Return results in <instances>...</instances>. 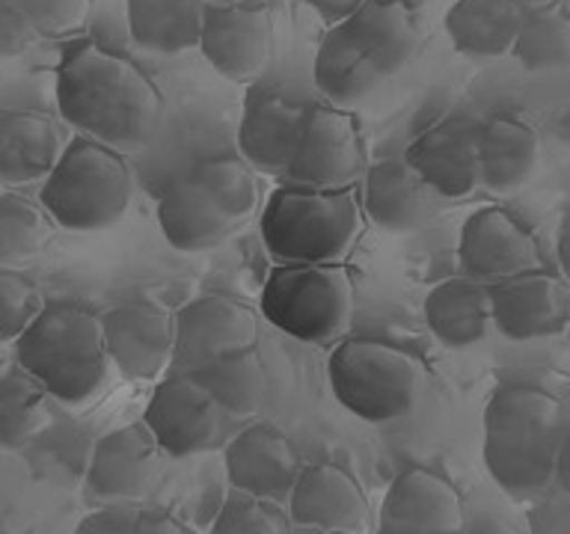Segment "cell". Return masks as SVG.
<instances>
[{
  "instance_id": "1",
  "label": "cell",
  "mask_w": 570,
  "mask_h": 534,
  "mask_svg": "<svg viewBox=\"0 0 570 534\" xmlns=\"http://www.w3.org/2000/svg\"><path fill=\"white\" fill-rule=\"evenodd\" d=\"M57 107L83 137L125 155L155 137L164 105L158 87L128 57L83 42L62 53Z\"/></svg>"
},
{
  "instance_id": "2",
  "label": "cell",
  "mask_w": 570,
  "mask_h": 534,
  "mask_svg": "<svg viewBox=\"0 0 570 534\" xmlns=\"http://www.w3.org/2000/svg\"><path fill=\"white\" fill-rule=\"evenodd\" d=\"M419 48V21L407 0H365L354 16L330 24L315 53V87L324 98L363 101L395 78Z\"/></svg>"
},
{
  "instance_id": "3",
  "label": "cell",
  "mask_w": 570,
  "mask_h": 534,
  "mask_svg": "<svg viewBox=\"0 0 570 534\" xmlns=\"http://www.w3.org/2000/svg\"><path fill=\"white\" fill-rule=\"evenodd\" d=\"M16 359L53 400L69 407L89 404L110 374L101 318L78 303H45L16 342Z\"/></svg>"
},
{
  "instance_id": "4",
  "label": "cell",
  "mask_w": 570,
  "mask_h": 534,
  "mask_svg": "<svg viewBox=\"0 0 570 534\" xmlns=\"http://www.w3.org/2000/svg\"><path fill=\"white\" fill-rule=\"evenodd\" d=\"M134 178L122 151L75 137L42 181L39 205L60 229L105 231L128 214Z\"/></svg>"
},
{
  "instance_id": "5",
  "label": "cell",
  "mask_w": 570,
  "mask_h": 534,
  "mask_svg": "<svg viewBox=\"0 0 570 534\" xmlns=\"http://www.w3.org/2000/svg\"><path fill=\"white\" fill-rule=\"evenodd\" d=\"M363 208L351 190L285 185L262 208V240L279 265H338L360 235Z\"/></svg>"
},
{
  "instance_id": "6",
  "label": "cell",
  "mask_w": 570,
  "mask_h": 534,
  "mask_svg": "<svg viewBox=\"0 0 570 534\" xmlns=\"http://www.w3.org/2000/svg\"><path fill=\"white\" fill-rule=\"evenodd\" d=\"M336 400L363 422L410 416L422 398L425 372L416 356L377 338H345L327 359Z\"/></svg>"
},
{
  "instance_id": "7",
  "label": "cell",
  "mask_w": 570,
  "mask_h": 534,
  "mask_svg": "<svg viewBox=\"0 0 570 534\" xmlns=\"http://www.w3.org/2000/svg\"><path fill=\"white\" fill-rule=\"evenodd\" d=\"M351 309L354 288L338 265H276L262 285V318L306 345L342 336Z\"/></svg>"
},
{
  "instance_id": "8",
  "label": "cell",
  "mask_w": 570,
  "mask_h": 534,
  "mask_svg": "<svg viewBox=\"0 0 570 534\" xmlns=\"http://www.w3.org/2000/svg\"><path fill=\"white\" fill-rule=\"evenodd\" d=\"M229 418L194 374L181 372L167 374L142 409V425L173 461L223 448L229 443Z\"/></svg>"
},
{
  "instance_id": "9",
  "label": "cell",
  "mask_w": 570,
  "mask_h": 534,
  "mask_svg": "<svg viewBox=\"0 0 570 534\" xmlns=\"http://www.w3.org/2000/svg\"><path fill=\"white\" fill-rule=\"evenodd\" d=\"M368 169L360 122L338 107H309L301 142L285 169L288 185L312 190H351Z\"/></svg>"
},
{
  "instance_id": "10",
  "label": "cell",
  "mask_w": 570,
  "mask_h": 534,
  "mask_svg": "<svg viewBox=\"0 0 570 534\" xmlns=\"http://www.w3.org/2000/svg\"><path fill=\"white\" fill-rule=\"evenodd\" d=\"M258 318L247 303L208 294L173 315V368L194 374L214 359L256 347Z\"/></svg>"
},
{
  "instance_id": "11",
  "label": "cell",
  "mask_w": 570,
  "mask_h": 534,
  "mask_svg": "<svg viewBox=\"0 0 570 534\" xmlns=\"http://www.w3.org/2000/svg\"><path fill=\"white\" fill-rule=\"evenodd\" d=\"M199 51L232 83H247L265 71L274 53V24L262 0L208 3Z\"/></svg>"
},
{
  "instance_id": "12",
  "label": "cell",
  "mask_w": 570,
  "mask_h": 534,
  "mask_svg": "<svg viewBox=\"0 0 570 534\" xmlns=\"http://www.w3.org/2000/svg\"><path fill=\"white\" fill-rule=\"evenodd\" d=\"M98 318L110 365L125 380H158L173 365V315L164 306L137 297L119 303Z\"/></svg>"
},
{
  "instance_id": "13",
  "label": "cell",
  "mask_w": 570,
  "mask_h": 534,
  "mask_svg": "<svg viewBox=\"0 0 570 534\" xmlns=\"http://www.w3.org/2000/svg\"><path fill=\"white\" fill-rule=\"evenodd\" d=\"M458 261L463 276L479 283H502L529 274L541 261L538 240L514 214L497 205L472 211L461 226Z\"/></svg>"
},
{
  "instance_id": "14",
  "label": "cell",
  "mask_w": 570,
  "mask_h": 534,
  "mask_svg": "<svg viewBox=\"0 0 570 534\" xmlns=\"http://www.w3.org/2000/svg\"><path fill=\"white\" fill-rule=\"evenodd\" d=\"M223 463L232 490L271 498L276 505L288 502L303 469L292 439L271 422H256L229 436V443L223 445Z\"/></svg>"
},
{
  "instance_id": "15",
  "label": "cell",
  "mask_w": 570,
  "mask_h": 534,
  "mask_svg": "<svg viewBox=\"0 0 570 534\" xmlns=\"http://www.w3.org/2000/svg\"><path fill=\"white\" fill-rule=\"evenodd\" d=\"M479 131L481 122L470 116H445L425 128L404 149V160L434 196L463 199L479 181Z\"/></svg>"
},
{
  "instance_id": "16",
  "label": "cell",
  "mask_w": 570,
  "mask_h": 534,
  "mask_svg": "<svg viewBox=\"0 0 570 534\" xmlns=\"http://www.w3.org/2000/svg\"><path fill=\"white\" fill-rule=\"evenodd\" d=\"M490 312L508 342L559 336L570 324V288L559 276L529 270L490 288Z\"/></svg>"
},
{
  "instance_id": "17",
  "label": "cell",
  "mask_w": 570,
  "mask_h": 534,
  "mask_svg": "<svg viewBox=\"0 0 570 534\" xmlns=\"http://www.w3.org/2000/svg\"><path fill=\"white\" fill-rule=\"evenodd\" d=\"M160 445L142 422L105 434L89 454L87 490L101 502H137L160 475Z\"/></svg>"
},
{
  "instance_id": "18",
  "label": "cell",
  "mask_w": 570,
  "mask_h": 534,
  "mask_svg": "<svg viewBox=\"0 0 570 534\" xmlns=\"http://www.w3.org/2000/svg\"><path fill=\"white\" fill-rule=\"evenodd\" d=\"M285 511L294 525L312 532L363 534L368 528V498L354 475L336 463L303 466Z\"/></svg>"
},
{
  "instance_id": "19",
  "label": "cell",
  "mask_w": 570,
  "mask_h": 534,
  "mask_svg": "<svg viewBox=\"0 0 570 534\" xmlns=\"http://www.w3.org/2000/svg\"><path fill=\"white\" fill-rule=\"evenodd\" d=\"M306 116H309V107L283 92L262 89L256 96H249L238 125L240 158L256 172L285 176L301 142Z\"/></svg>"
},
{
  "instance_id": "20",
  "label": "cell",
  "mask_w": 570,
  "mask_h": 534,
  "mask_svg": "<svg viewBox=\"0 0 570 534\" xmlns=\"http://www.w3.org/2000/svg\"><path fill=\"white\" fill-rule=\"evenodd\" d=\"M431 187L407 160L383 158L365 169L360 208L377 229L407 235L431 217Z\"/></svg>"
},
{
  "instance_id": "21",
  "label": "cell",
  "mask_w": 570,
  "mask_h": 534,
  "mask_svg": "<svg viewBox=\"0 0 570 534\" xmlns=\"http://www.w3.org/2000/svg\"><path fill=\"white\" fill-rule=\"evenodd\" d=\"M541 164V140L532 125L514 113H497L481 122L479 181L493 194L525 187Z\"/></svg>"
},
{
  "instance_id": "22",
  "label": "cell",
  "mask_w": 570,
  "mask_h": 534,
  "mask_svg": "<svg viewBox=\"0 0 570 534\" xmlns=\"http://www.w3.org/2000/svg\"><path fill=\"white\" fill-rule=\"evenodd\" d=\"M381 520L428 528V532H463V498L452 481L425 469L410 466L392 481L383 498Z\"/></svg>"
},
{
  "instance_id": "23",
  "label": "cell",
  "mask_w": 570,
  "mask_h": 534,
  "mask_svg": "<svg viewBox=\"0 0 570 534\" xmlns=\"http://www.w3.org/2000/svg\"><path fill=\"white\" fill-rule=\"evenodd\" d=\"M158 226L178 253H205L244 229V222L229 220L187 176L176 178L158 199Z\"/></svg>"
},
{
  "instance_id": "24",
  "label": "cell",
  "mask_w": 570,
  "mask_h": 534,
  "mask_svg": "<svg viewBox=\"0 0 570 534\" xmlns=\"http://www.w3.org/2000/svg\"><path fill=\"white\" fill-rule=\"evenodd\" d=\"M66 140L51 116L16 110L0 116V181L9 187L45 181L57 167Z\"/></svg>"
},
{
  "instance_id": "25",
  "label": "cell",
  "mask_w": 570,
  "mask_h": 534,
  "mask_svg": "<svg viewBox=\"0 0 570 534\" xmlns=\"http://www.w3.org/2000/svg\"><path fill=\"white\" fill-rule=\"evenodd\" d=\"M422 315H425L431 336L449 350L479 345L493 327L490 285L470 279V276L443 279L428 291Z\"/></svg>"
},
{
  "instance_id": "26",
  "label": "cell",
  "mask_w": 570,
  "mask_h": 534,
  "mask_svg": "<svg viewBox=\"0 0 570 534\" xmlns=\"http://www.w3.org/2000/svg\"><path fill=\"white\" fill-rule=\"evenodd\" d=\"M559 436H484L481 457L490 478L514 498H538L550 493V487H556Z\"/></svg>"
},
{
  "instance_id": "27",
  "label": "cell",
  "mask_w": 570,
  "mask_h": 534,
  "mask_svg": "<svg viewBox=\"0 0 570 534\" xmlns=\"http://www.w3.org/2000/svg\"><path fill=\"white\" fill-rule=\"evenodd\" d=\"M523 12L511 0H454L445 12V33L466 60H499L511 53Z\"/></svg>"
},
{
  "instance_id": "28",
  "label": "cell",
  "mask_w": 570,
  "mask_h": 534,
  "mask_svg": "<svg viewBox=\"0 0 570 534\" xmlns=\"http://www.w3.org/2000/svg\"><path fill=\"white\" fill-rule=\"evenodd\" d=\"M208 0H128V30L146 53L176 57L199 48Z\"/></svg>"
},
{
  "instance_id": "29",
  "label": "cell",
  "mask_w": 570,
  "mask_h": 534,
  "mask_svg": "<svg viewBox=\"0 0 570 534\" xmlns=\"http://www.w3.org/2000/svg\"><path fill=\"white\" fill-rule=\"evenodd\" d=\"M561 431L559 398L538 386H499L484 407V436H543Z\"/></svg>"
},
{
  "instance_id": "30",
  "label": "cell",
  "mask_w": 570,
  "mask_h": 534,
  "mask_svg": "<svg viewBox=\"0 0 570 534\" xmlns=\"http://www.w3.org/2000/svg\"><path fill=\"white\" fill-rule=\"evenodd\" d=\"M196 383L220 404L232 418L253 416L267 400V372L256 347L214 359L194 372Z\"/></svg>"
},
{
  "instance_id": "31",
  "label": "cell",
  "mask_w": 570,
  "mask_h": 534,
  "mask_svg": "<svg viewBox=\"0 0 570 534\" xmlns=\"http://www.w3.org/2000/svg\"><path fill=\"white\" fill-rule=\"evenodd\" d=\"M48 389L21 365L0 372V448H24L51 425Z\"/></svg>"
},
{
  "instance_id": "32",
  "label": "cell",
  "mask_w": 570,
  "mask_h": 534,
  "mask_svg": "<svg viewBox=\"0 0 570 534\" xmlns=\"http://www.w3.org/2000/svg\"><path fill=\"white\" fill-rule=\"evenodd\" d=\"M511 57L525 71H556L570 66V9L556 0L550 7L523 12Z\"/></svg>"
},
{
  "instance_id": "33",
  "label": "cell",
  "mask_w": 570,
  "mask_h": 534,
  "mask_svg": "<svg viewBox=\"0 0 570 534\" xmlns=\"http://www.w3.org/2000/svg\"><path fill=\"white\" fill-rule=\"evenodd\" d=\"M187 178L220 208L229 220L247 222L258 208L256 169L244 158H208L196 164Z\"/></svg>"
},
{
  "instance_id": "34",
  "label": "cell",
  "mask_w": 570,
  "mask_h": 534,
  "mask_svg": "<svg viewBox=\"0 0 570 534\" xmlns=\"http://www.w3.org/2000/svg\"><path fill=\"white\" fill-rule=\"evenodd\" d=\"M51 217L24 196H0V267L21 265L45 247Z\"/></svg>"
},
{
  "instance_id": "35",
  "label": "cell",
  "mask_w": 570,
  "mask_h": 534,
  "mask_svg": "<svg viewBox=\"0 0 570 534\" xmlns=\"http://www.w3.org/2000/svg\"><path fill=\"white\" fill-rule=\"evenodd\" d=\"M292 525L283 505L232 490L220 514L214 516L212 534H292Z\"/></svg>"
},
{
  "instance_id": "36",
  "label": "cell",
  "mask_w": 570,
  "mask_h": 534,
  "mask_svg": "<svg viewBox=\"0 0 570 534\" xmlns=\"http://www.w3.org/2000/svg\"><path fill=\"white\" fill-rule=\"evenodd\" d=\"M42 309L45 300L33 279L0 267V345L18 342Z\"/></svg>"
},
{
  "instance_id": "37",
  "label": "cell",
  "mask_w": 570,
  "mask_h": 534,
  "mask_svg": "<svg viewBox=\"0 0 570 534\" xmlns=\"http://www.w3.org/2000/svg\"><path fill=\"white\" fill-rule=\"evenodd\" d=\"M36 36L60 39L83 30L92 12V0H21Z\"/></svg>"
},
{
  "instance_id": "38",
  "label": "cell",
  "mask_w": 570,
  "mask_h": 534,
  "mask_svg": "<svg viewBox=\"0 0 570 534\" xmlns=\"http://www.w3.org/2000/svg\"><path fill=\"white\" fill-rule=\"evenodd\" d=\"M36 39L39 36L21 9V0H0V60L21 57Z\"/></svg>"
},
{
  "instance_id": "39",
  "label": "cell",
  "mask_w": 570,
  "mask_h": 534,
  "mask_svg": "<svg viewBox=\"0 0 570 534\" xmlns=\"http://www.w3.org/2000/svg\"><path fill=\"white\" fill-rule=\"evenodd\" d=\"M529 534H570V496L568 493H543L532 498L525 511Z\"/></svg>"
},
{
  "instance_id": "40",
  "label": "cell",
  "mask_w": 570,
  "mask_h": 534,
  "mask_svg": "<svg viewBox=\"0 0 570 534\" xmlns=\"http://www.w3.org/2000/svg\"><path fill=\"white\" fill-rule=\"evenodd\" d=\"M137 514L128 505H107L98 507L92 514H87L75 525V534H134V523H137Z\"/></svg>"
},
{
  "instance_id": "41",
  "label": "cell",
  "mask_w": 570,
  "mask_h": 534,
  "mask_svg": "<svg viewBox=\"0 0 570 534\" xmlns=\"http://www.w3.org/2000/svg\"><path fill=\"white\" fill-rule=\"evenodd\" d=\"M134 534H196L194 528H187L178 516L164 514V511H140L137 523H134Z\"/></svg>"
},
{
  "instance_id": "42",
  "label": "cell",
  "mask_w": 570,
  "mask_h": 534,
  "mask_svg": "<svg viewBox=\"0 0 570 534\" xmlns=\"http://www.w3.org/2000/svg\"><path fill=\"white\" fill-rule=\"evenodd\" d=\"M306 3H309L327 24H338V21H345V18L354 16L365 0H306Z\"/></svg>"
},
{
  "instance_id": "43",
  "label": "cell",
  "mask_w": 570,
  "mask_h": 534,
  "mask_svg": "<svg viewBox=\"0 0 570 534\" xmlns=\"http://www.w3.org/2000/svg\"><path fill=\"white\" fill-rule=\"evenodd\" d=\"M556 490L570 496V427L559 436V452H556Z\"/></svg>"
},
{
  "instance_id": "44",
  "label": "cell",
  "mask_w": 570,
  "mask_h": 534,
  "mask_svg": "<svg viewBox=\"0 0 570 534\" xmlns=\"http://www.w3.org/2000/svg\"><path fill=\"white\" fill-rule=\"evenodd\" d=\"M556 256H559V267L564 279L570 283V202L564 205L559 220V231H556Z\"/></svg>"
},
{
  "instance_id": "45",
  "label": "cell",
  "mask_w": 570,
  "mask_h": 534,
  "mask_svg": "<svg viewBox=\"0 0 570 534\" xmlns=\"http://www.w3.org/2000/svg\"><path fill=\"white\" fill-rule=\"evenodd\" d=\"M377 534H463V532H428V528H410V525L381 520V528H377Z\"/></svg>"
},
{
  "instance_id": "46",
  "label": "cell",
  "mask_w": 570,
  "mask_h": 534,
  "mask_svg": "<svg viewBox=\"0 0 570 534\" xmlns=\"http://www.w3.org/2000/svg\"><path fill=\"white\" fill-rule=\"evenodd\" d=\"M520 12H532V9H541V7H550L556 0H511Z\"/></svg>"
},
{
  "instance_id": "47",
  "label": "cell",
  "mask_w": 570,
  "mask_h": 534,
  "mask_svg": "<svg viewBox=\"0 0 570 534\" xmlns=\"http://www.w3.org/2000/svg\"><path fill=\"white\" fill-rule=\"evenodd\" d=\"M306 534H342V532H312V528H306Z\"/></svg>"
},
{
  "instance_id": "48",
  "label": "cell",
  "mask_w": 570,
  "mask_h": 534,
  "mask_svg": "<svg viewBox=\"0 0 570 534\" xmlns=\"http://www.w3.org/2000/svg\"><path fill=\"white\" fill-rule=\"evenodd\" d=\"M568 338H570V324H568Z\"/></svg>"
},
{
  "instance_id": "49",
  "label": "cell",
  "mask_w": 570,
  "mask_h": 534,
  "mask_svg": "<svg viewBox=\"0 0 570 534\" xmlns=\"http://www.w3.org/2000/svg\"><path fill=\"white\" fill-rule=\"evenodd\" d=\"M232 3H238V0H232Z\"/></svg>"
}]
</instances>
